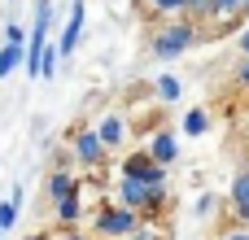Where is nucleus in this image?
Returning <instances> with one entry per match:
<instances>
[{"label":"nucleus","mask_w":249,"mask_h":240,"mask_svg":"<svg viewBox=\"0 0 249 240\" xmlns=\"http://www.w3.org/2000/svg\"><path fill=\"white\" fill-rule=\"evenodd\" d=\"M197 44V22H166V26H158L153 31V39H149V48H153V57H162V61H171V57H179L184 48H193Z\"/></svg>","instance_id":"nucleus-1"},{"label":"nucleus","mask_w":249,"mask_h":240,"mask_svg":"<svg viewBox=\"0 0 249 240\" xmlns=\"http://www.w3.org/2000/svg\"><path fill=\"white\" fill-rule=\"evenodd\" d=\"M140 219L131 214V210H114V206H105L101 214H96V236H109V240H118V236H131V227H136Z\"/></svg>","instance_id":"nucleus-2"},{"label":"nucleus","mask_w":249,"mask_h":240,"mask_svg":"<svg viewBox=\"0 0 249 240\" xmlns=\"http://www.w3.org/2000/svg\"><path fill=\"white\" fill-rule=\"evenodd\" d=\"M123 179H140V184H149V188H162V184H166V171L153 166L144 153H136V157L123 162Z\"/></svg>","instance_id":"nucleus-3"},{"label":"nucleus","mask_w":249,"mask_h":240,"mask_svg":"<svg viewBox=\"0 0 249 240\" xmlns=\"http://www.w3.org/2000/svg\"><path fill=\"white\" fill-rule=\"evenodd\" d=\"M144 157H149L153 166H162V171H166V166L179 157V144H175V136H171V131H153V136H149V149H144Z\"/></svg>","instance_id":"nucleus-4"},{"label":"nucleus","mask_w":249,"mask_h":240,"mask_svg":"<svg viewBox=\"0 0 249 240\" xmlns=\"http://www.w3.org/2000/svg\"><path fill=\"white\" fill-rule=\"evenodd\" d=\"M83 22H88V9H83V0H74V9H70V22H66V31H61V44H57V52H61V57H70V52L79 48V39H83Z\"/></svg>","instance_id":"nucleus-5"},{"label":"nucleus","mask_w":249,"mask_h":240,"mask_svg":"<svg viewBox=\"0 0 249 240\" xmlns=\"http://www.w3.org/2000/svg\"><path fill=\"white\" fill-rule=\"evenodd\" d=\"M96 140H101V149L109 153V149H118L123 140H127V118L123 114H105L101 122H96V131H92Z\"/></svg>","instance_id":"nucleus-6"},{"label":"nucleus","mask_w":249,"mask_h":240,"mask_svg":"<svg viewBox=\"0 0 249 240\" xmlns=\"http://www.w3.org/2000/svg\"><path fill=\"white\" fill-rule=\"evenodd\" d=\"M118 210H131V214L149 210V184H140V179H123V184H118Z\"/></svg>","instance_id":"nucleus-7"},{"label":"nucleus","mask_w":249,"mask_h":240,"mask_svg":"<svg viewBox=\"0 0 249 240\" xmlns=\"http://www.w3.org/2000/svg\"><path fill=\"white\" fill-rule=\"evenodd\" d=\"M74 157H79L83 166H101V162H105V149H101V140H96L92 131H74Z\"/></svg>","instance_id":"nucleus-8"},{"label":"nucleus","mask_w":249,"mask_h":240,"mask_svg":"<svg viewBox=\"0 0 249 240\" xmlns=\"http://www.w3.org/2000/svg\"><path fill=\"white\" fill-rule=\"evenodd\" d=\"M232 214L241 223H249V171H241L236 184H232Z\"/></svg>","instance_id":"nucleus-9"},{"label":"nucleus","mask_w":249,"mask_h":240,"mask_svg":"<svg viewBox=\"0 0 249 240\" xmlns=\"http://www.w3.org/2000/svg\"><path fill=\"white\" fill-rule=\"evenodd\" d=\"M153 92H158V101H166V105H175V101L184 96V87H179V79H175V74H158Z\"/></svg>","instance_id":"nucleus-10"},{"label":"nucleus","mask_w":249,"mask_h":240,"mask_svg":"<svg viewBox=\"0 0 249 240\" xmlns=\"http://www.w3.org/2000/svg\"><path fill=\"white\" fill-rule=\"evenodd\" d=\"M57 219H61V223H66V227H70V223H79V219H83V201H79V188H74V192H70V197H66V201H57Z\"/></svg>","instance_id":"nucleus-11"},{"label":"nucleus","mask_w":249,"mask_h":240,"mask_svg":"<svg viewBox=\"0 0 249 240\" xmlns=\"http://www.w3.org/2000/svg\"><path fill=\"white\" fill-rule=\"evenodd\" d=\"M18 214H22V188H13V201H0V236L18 223Z\"/></svg>","instance_id":"nucleus-12"},{"label":"nucleus","mask_w":249,"mask_h":240,"mask_svg":"<svg viewBox=\"0 0 249 240\" xmlns=\"http://www.w3.org/2000/svg\"><path fill=\"white\" fill-rule=\"evenodd\" d=\"M245 13V0H210V17L228 22V17H241Z\"/></svg>","instance_id":"nucleus-13"},{"label":"nucleus","mask_w":249,"mask_h":240,"mask_svg":"<svg viewBox=\"0 0 249 240\" xmlns=\"http://www.w3.org/2000/svg\"><path fill=\"white\" fill-rule=\"evenodd\" d=\"M70 192H74V179H70L66 171H57V175L48 179V197H53V201H66Z\"/></svg>","instance_id":"nucleus-14"},{"label":"nucleus","mask_w":249,"mask_h":240,"mask_svg":"<svg viewBox=\"0 0 249 240\" xmlns=\"http://www.w3.org/2000/svg\"><path fill=\"white\" fill-rule=\"evenodd\" d=\"M18 66H22V44H4V48H0V79L13 74Z\"/></svg>","instance_id":"nucleus-15"},{"label":"nucleus","mask_w":249,"mask_h":240,"mask_svg":"<svg viewBox=\"0 0 249 240\" xmlns=\"http://www.w3.org/2000/svg\"><path fill=\"white\" fill-rule=\"evenodd\" d=\"M206 127H210V114L206 109H188L184 114V131L188 136H206Z\"/></svg>","instance_id":"nucleus-16"},{"label":"nucleus","mask_w":249,"mask_h":240,"mask_svg":"<svg viewBox=\"0 0 249 240\" xmlns=\"http://www.w3.org/2000/svg\"><path fill=\"white\" fill-rule=\"evenodd\" d=\"M184 13L197 22V17H210V0H184Z\"/></svg>","instance_id":"nucleus-17"},{"label":"nucleus","mask_w":249,"mask_h":240,"mask_svg":"<svg viewBox=\"0 0 249 240\" xmlns=\"http://www.w3.org/2000/svg\"><path fill=\"white\" fill-rule=\"evenodd\" d=\"M149 9H158V13H179L184 9V0H144Z\"/></svg>","instance_id":"nucleus-18"},{"label":"nucleus","mask_w":249,"mask_h":240,"mask_svg":"<svg viewBox=\"0 0 249 240\" xmlns=\"http://www.w3.org/2000/svg\"><path fill=\"white\" fill-rule=\"evenodd\" d=\"M131 240H162V236H158V227H149V223H136V227H131Z\"/></svg>","instance_id":"nucleus-19"},{"label":"nucleus","mask_w":249,"mask_h":240,"mask_svg":"<svg viewBox=\"0 0 249 240\" xmlns=\"http://www.w3.org/2000/svg\"><path fill=\"white\" fill-rule=\"evenodd\" d=\"M214 201H219L214 192H201V197H197V214H210V210H214Z\"/></svg>","instance_id":"nucleus-20"},{"label":"nucleus","mask_w":249,"mask_h":240,"mask_svg":"<svg viewBox=\"0 0 249 240\" xmlns=\"http://www.w3.org/2000/svg\"><path fill=\"white\" fill-rule=\"evenodd\" d=\"M4 44H26V35H22V26H4Z\"/></svg>","instance_id":"nucleus-21"},{"label":"nucleus","mask_w":249,"mask_h":240,"mask_svg":"<svg viewBox=\"0 0 249 240\" xmlns=\"http://www.w3.org/2000/svg\"><path fill=\"white\" fill-rule=\"evenodd\" d=\"M236 83H245V87H249V57L241 61V70H236Z\"/></svg>","instance_id":"nucleus-22"},{"label":"nucleus","mask_w":249,"mask_h":240,"mask_svg":"<svg viewBox=\"0 0 249 240\" xmlns=\"http://www.w3.org/2000/svg\"><path fill=\"white\" fill-rule=\"evenodd\" d=\"M223 240H249V227H232V232H228Z\"/></svg>","instance_id":"nucleus-23"},{"label":"nucleus","mask_w":249,"mask_h":240,"mask_svg":"<svg viewBox=\"0 0 249 240\" xmlns=\"http://www.w3.org/2000/svg\"><path fill=\"white\" fill-rule=\"evenodd\" d=\"M241 52H245V57H249V26H245V31H241Z\"/></svg>","instance_id":"nucleus-24"},{"label":"nucleus","mask_w":249,"mask_h":240,"mask_svg":"<svg viewBox=\"0 0 249 240\" xmlns=\"http://www.w3.org/2000/svg\"><path fill=\"white\" fill-rule=\"evenodd\" d=\"M26 240H53V236H26Z\"/></svg>","instance_id":"nucleus-25"},{"label":"nucleus","mask_w":249,"mask_h":240,"mask_svg":"<svg viewBox=\"0 0 249 240\" xmlns=\"http://www.w3.org/2000/svg\"><path fill=\"white\" fill-rule=\"evenodd\" d=\"M66 240H88V236H66Z\"/></svg>","instance_id":"nucleus-26"},{"label":"nucleus","mask_w":249,"mask_h":240,"mask_svg":"<svg viewBox=\"0 0 249 240\" xmlns=\"http://www.w3.org/2000/svg\"><path fill=\"white\" fill-rule=\"evenodd\" d=\"M245 13H249V0H245Z\"/></svg>","instance_id":"nucleus-27"}]
</instances>
